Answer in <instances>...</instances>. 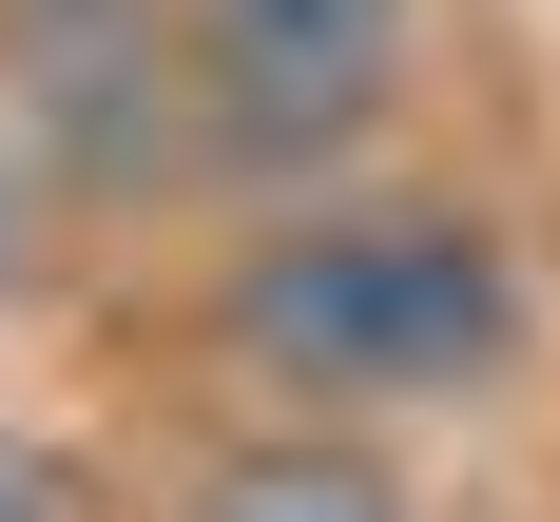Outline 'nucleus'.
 Instances as JSON below:
<instances>
[{
	"instance_id": "1",
	"label": "nucleus",
	"mask_w": 560,
	"mask_h": 522,
	"mask_svg": "<svg viewBox=\"0 0 560 522\" xmlns=\"http://www.w3.org/2000/svg\"><path fill=\"white\" fill-rule=\"evenodd\" d=\"M541 348V271L483 194H271L213 271V368L310 426H406V406H483Z\"/></svg>"
},
{
	"instance_id": "2",
	"label": "nucleus",
	"mask_w": 560,
	"mask_h": 522,
	"mask_svg": "<svg viewBox=\"0 0 560 522\" xmlns=\"http://www.w3.org/2000/svg\"><path fill=\"white\" fill-rule=\"evenodd\" d=\"M155 20L213 97V194H329L425 58V0H155Z\"/></svg>"
},
{
	"instance_id": "3",
	"label": "nucleus",
	"mask_w": 560,
	"mask_h": 522,
	"mask_svg": "<svg viewBox=\"0 0 560 522\" xmlns=\"http://www.w3.org/2000/svg\"><path fill=\"white\" fill-rule=\"evenodd\" d=\"M0 116H20V155L58 174V213H155V194H213V97H194L174 20L0 39Z\"/></svg>"
},
{
	"instance_id": "4",
	"label": "nucleus",
	"mask_w": 560,
	"mask_h": 522,
	"mask_svg": "<svg viewBox=\"0 0 560 522\" xmlns=\"http://www.w3.org/2000/svg\"><path fill=\"white\" fill-rule=\"evenodd\" d=\"M155 522H425V503H406V464L368 445V426H310V406H271V426H232V445L194 464Z\"/></svg>"
},
{
	"instance_id": "5",
	"label": "nucleus",
	"mask_w": 560,
	"mask_h": 522,
	"mask_svg": "<svg viewBox=\"0 0 560 522\" xmlns=\"http://www.w3.org/2000/svg\"><path fill=\"white\" fill-rule=\"evenodd\" d=\"M58 232H78V213H58V174L20 155V116H0V310H20V290L58 271Z\"/></svg>"
},
{
	"instance_id": "6",
	"label": "nucleus",
	"mask_w": 560,
	"mask_h": 522,
	"mask_svg": "<svg viewBox=\"0 0 560 522\" xmlns=\"http://www.w3.org/2000/svg\"><path fill=\"white\" fill-rule=\"evenodd\" d=\"M78 20H155V0H0V39H78Z\"/></svg>"
},
{
	"instance_id": "7",
	"label": "nucleus",
	"mask_w": 560,
	"mask_h": 522,
	"mask_svg": "<svg viewBox=\"0 0 560 522\" xmlns=\"http://www.w3.org/2000/svg\"><path fill=\"white\" fill-rule=\"evenodd\" d=\"M0 522H78V503H58V464H39V445H0Z\"/></svg>"
}]
</instances>
